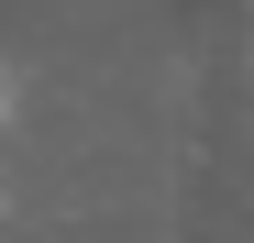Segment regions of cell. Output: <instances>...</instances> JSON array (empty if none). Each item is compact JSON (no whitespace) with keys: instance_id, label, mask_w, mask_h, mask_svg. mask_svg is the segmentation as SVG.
<instances>
[{"instance_id":"6da1fadb","label":"cell","mask_w":254,"mask_h":243,"mask_svg":"<svg viewBox=\"0 0 254 243\" xmlns=\"http://www.w3.org/2000/svg\"><path fill=\"white\" fill-rule=\"evenodd\" d=\"M11 111H22V89H11V66H0V133H11Z\"/></svg>"}]
</instances>
